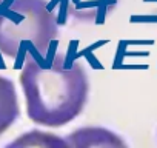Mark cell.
<instances>
[{
  "label": "cell",
  "instance_id": "2",
  "mask_svg": "<svg viewBox=\"0 0 157 148\" xmlns=\"http://www.w3.org/2000/svg\"><path fill=\"white\" fill-rule=\"evenodd\" d=\"M57 34V19L46 0H8L0 8V53L6 57H46Z\"/></svg>",
  "mask_w": 157,
  "mask_h": 148
},
{
  "label": "cell",
  "instance_id": "4",
  "mask_svg": "<svg viewBox=\"0 0 157 148\" xmlns=\"http://www.w3.org/2000/svg\"><path fill=\"white\" fill-rule=\"evenodd\" d=\"M66 146H126L122 137L116 133L97 128V127H86L78 128L65 139Z\"/></svg>",
  "mask_w": 157,
  "mask_h": 148
},
{
  "label": "cell",
  "instance_id": "1",
  "mask_svg": "<svg viewBox=\"0 0 157 148\" xmlns=\"http://www.w3.org/2000/svg\"><path fill=\"white\" fill-rule=\"evenodd\" d=\"M28 117L43 127L59 128L80 114L86 105L90 82L80 62H69L63 54L25 56L20 71Z\"/></svg>",
  "mask_w": 157,
  "mask_h": 148
},
{
  "label": "cell",
  "instance_id": "3",
  "mask_svg": "<svg viewBox=\"0 0 157 148\" xmlns=\"http://www.w3.org/2000/svg\"><path fill=\"white\" fill-rule=\"evenodd\" d=\"M62 3L72 19L96 23L105 20L116 10L119 0H62Z\"/></svg>",
  "mask_w": 157,
  "mask_h": 148
},
{
  "label": "cell",
  "instance_id": "5",
  "mask_svg": "<svg viewBox=\"0 0 157 148\" xmlns=\"http://www.w3.org/2000/svg\"><path fill=\"white\" fill-rule=\"evenodd\" d=\"M20 114L17 91L13 80L0 76V136L6 133Z\"/></svg>",
  "mask_w": 157,
  "mask_h": 148
},
{
  "label": "cell",
  "instance_id": "6",
  "mask_svg": "<svg viewBox=\"0 0 157 148\" xmlns=\"http://www.w3.org/2000/svg\"><path fill=\"white\" fill-rule=\"evenodd\" d=\"M2 5H3V0H0V8H2Z\"/></svg>",
  "mask_w": 157,
  "mask_h": 148
}]
</instances>
